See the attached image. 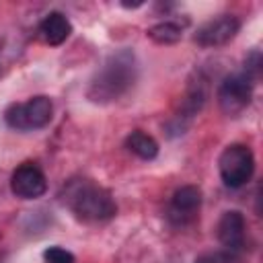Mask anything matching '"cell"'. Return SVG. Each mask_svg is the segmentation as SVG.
<instances>
[{
  "label": "cell",
  "mask_w": 263,
  "mask_h": 263,
  "mask_svg": "<svg viewBox=\"0 0 263 263\" xmlns=\"http://www.w3.org/2000/svg\"><path fill=\"white\" fill-rule=\"evenodd\" d=\"M195 263H240L238 255L230 253V251H210V253H203L195 259Z\"/></svg>",
  "instance_id": "4fadbf2b"
},
{
  "label": "cell",
  "mask_w": 263,
  "mask_h": 263,
  "mask_svg": "<svg viewBox=\"0 0 263 263\" xmlns=\"http://www.w3.org/2000/svg\"><path fill=\"white\" fill-rule=\"evenodd\" d=\"M64 201L78 220L88 224L107 222L117 214V203L113 195L105 187L95 185L86 179L70 181L64 189Z\"/></svg>",
  "instance_id": "7a4b0ae2"
},
{
  "label": "cell",
  "mask_w": 263,
  "mask_h": 263,
  "mask_svg": "<svg viewBox=\"0 0 263 263\" xmlns=\"http://www.w3.org/2000/svg\"><path fill=\"white\" fill-rule=\"evenodd\" d=\"M53 117V103L45 95L31 97L25 103H12L4 111V121L16 132H33L45 127Z\"/></svg>",
  "instance_id": "3957f363"
},
{
  "label": "cell",
  "mask_w": 263,
  "mask_h": 263,
  "mask_svg": "<svg viewBox=\"0 0 263 263\" xmlns=\"http://www.w3.org/2000/svg\"><path fill=\"white\" fill-rule=\"evenodd\" d=\"M218 168H220V179L226 187L230 189L242 187L245 183L251 181L253 171H255L253 150L245 144L226 146L218 158Z\"/></svg>",
  "instance_id": "277c9868"
},
{
  "label": "cell",
  "mask_w": 263,
  "mask_h": 263,
  "mask_svg": "<svg viewBox=\"0 0 263 263\" xmlns=\"http://www.w3.org/2000/svg\"><path fill=\"white\" fill-rule=\"evenodd\" d=\"M125 148L142 160H152L158 156V142L142 129H136L125 138Z\"/></svg>",
  "instance_id": "8fae6325"
},
{
  "label": "cell",
  "mask_w": 263,
  "mask_h": 263,
  "mask_svg": "<svg viewBox=\"0 0 263 263\" xmlns=\"http://www.w3.org/2000/svg\"><path fill=\"white\" fill-rule=\"evenodd\" d=\"M253 80L245 72L228 74L218 86V103L226 115H240L253 99Z\"/></svg>",
  "instance_id": "5b68a950"
},
{
  "label": "cell",
  "mask_w": 263,
  "mask_h": 263,
  "mask_svg": "<svg viewBox=\"0 0 263 263\" xmlns=\"http://www.w3.org/2000/svg\"><path fill=\"white\" fill-rule=\"evenodd\" d=\"M45 263H74V255L64 247H49L43 251Z\"/></svg>",
  "instance_id": "5bb4252c"
},
{
  "label": "cell",
  "mask_w": 263,
  "mask_h": 263,
  "mask_svg": "<svg viewBox=\"0 0 263 263\" xmlns=\"http://www.w3.org/2000/svg\"><path fill=\"white\" fill-rule=\"evenodd\" d=\"M238 29H240V21L234 14H222L218 18H212L205 25H201L193 39L201 47H220V45H226L228 41H232L236 37Z\"/></svg>",
  "instance_id": "52a82bcc"
},
{
  "label": "cell",
  "mask_w": 263,
  "mask_h": 263,
  "mask_svg": "<svg viewBox=\"0 0 263 263\" xmlns=\"http://www.w3.org/2000/svg\"><path fill=\"white\" fill-rule=\"evenodd\" d=\"M72 33V25L66 14L62 12H49L41 23H39V35L45 43L49 45H62Z\"/></svg>",
  "instance_id": "30bf717a"
},
{
  "label": "cell",
  "mask_w": 263,
  "mask_h": 263,
  "mask_svg": "<svg viewBox=\"0 0 263 263\" xmlns=\"http://www.w3.org/2000/svg\"><path fill=\"white\" fill-rule=\"evenodd\" d=\"M10 191L21 199H39L47 191V179L37 164L23 162L10 177Z\"/></svg>",
  "instance_id": "ba28073f"
},
{
  "label": "cell",
  "mask_w": 263,
  "mask_h": 263,
  "mask_svg": "<svg viewBox=\"0 0 263 263\" xmlns=\"http://www.w3.org/2000/svg\"><path fill=\"white\" fill-rule=\"evenodd\" d=\"M138 64L129 49H119L117 53L109 55L107 62L97 70L88 84V99L95 103H111L117 101L121 95L129 90L136 82Z\"/></svg>",
  "instance_id": "6da1fadb"
},
{
  "label": "cell",
  "mask_w": 263,
  "mask_h": 263,
  "mask_svg": "<svg viewBox=\"0 0 263 263\" xmlns=\"http://www.w3.org/2000/svg\"><path fill=\"white\" fill-rule=\"evenodd\" d=\"M146 35L158 45H173L183 37V25L177 21H162L152 25L146 31Z\"/></svg>",
  "instance_id": "7c38bea8"
},
{
  "label": "cell",
  "mask_w": 263,
  "mask_h": 263,
  "mask_svg": "<svg viewBox=\"0 0 263 263\" xmlns=\"http://www.w3.org/2000/svg\"><path fill=\"white\" fill-rule=\"evenodd\" d=\"M245 234H247V222L245 216L238 210H228L218 220V240L224 247V251H230L234 255H240L245 249Z\"/></svg>",
  "instance_id": "9c48e42d"
},
{
  "label": "cell",
  "mask_w": 263,
  "mask_h": 263,
  "mask_svg": "<svg viewBox=\"0 0 263 263\" xmlns=\"http://www.w3.org/2000/svg\"><path fill=\"white\" fill-rule=\"evenodd\" d=\"M199 208H201V189L195 185H183L173 193L166 210V218L175 226H187L197 218Z\"/></svg>",
  "instance_id": "8992f818"
}]
</instances>
